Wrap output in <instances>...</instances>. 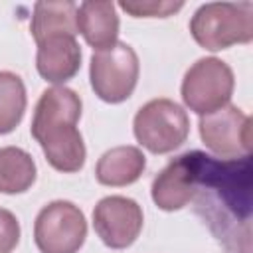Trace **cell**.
Returning <instances> with one entry per match:
<instances>
[{
	"instance_id": "obj_8",
	"label": "cell",
	"mask_w": 253,
	"mask_h": 253,
	"mask_svg": "<svg viewBox=\"0 0 253 253\" xmlns=\"http://www.w3.org/2000/svg\"><path fill=\"white\" fill-rule=\"evenodd\" d=\"M202 152H186L170 160L152 180V202L164 211H176L188 206L198 194Z\"/></svg>"
},
{
	"instance_id": "obj_15",
	"label": "cell",
	"mask_w": 253,
	"mask_h": 253,
	"mask_svg": "<svg viewBox=\"0 0 253 253\" xmlns=\"http://www.w3.org/2000/svg\"><path fill=\"white\" fill-rule=\"evenodd\" d=\"M26 87L20 75L0 71V134L12 132L26 113Z\"/></svg>"
},
{
	"instance_id": "obj_17",
	"label": "cell",
	"mask_w": 253,
	"mask_h": 253,
	"mask_svg": "<svg viewBox=\"0 0 253 253\" xmlns=\"http://www.w3.org/2000/svg\"><path fill=\"white\" fill-rule=\"evenodd\" d=\"M20 241V223L16 215L0 208V253H12Z\"/></svg>"
},
{
	"instance_id": "obj_4",
	"label": "cell",
	"mask_w": 253,
	"mask_h": 253,
	"mask_svg": "<svg viewBox=\"0 0 253 253\" xmlns=\"http://www.w3.org/2000/svg\"><path fill=\"white\" fill-rule=\"evenodd\" d=\"M138 55L125 43L117 42L115 45L93 51L89 65V79L95 95L105 103H123L126 101L138 81Z\"/></svg>"
},
{
	"instance_id": "obj_9",
	"label": "cell",
	"mask_w": 253,
	"mask_h": 253,
	"mask_svg": "<svg viewBox=\"0 0 253 253\" xmlns=\"http://www.w3.org/2000/svg\"><path fill=\"white\" fill-rule=\"evenodd\" d=\"M140 206L125 196H107L93 210V227L111 249L130 247L142 229Z\"/></svg>"
},
{
	"instance_id": "obj_2",
	"label": "cell",
	"mask_w": 253,
	"mask_h": 253,
	"mask_svg": "<svg viewBox=\"0 0 253 253\" xmlns=\"http://www.w3.org/2000/svg\"><path fill=\"white\" fill-rule=\"evenodd\" d=\"M190 34L198 45L210 51L227 49L235 43H249L253 40V4H202L190 20Z\"/></svg>"
},
{
	"instance_id": "obj_10",
	"label": "cell",
	"mask_w": 253,
	"mask_h": 253,
	"mask_svg": "<svg viewBox=\"0 0 253 253\" xmlns=\"http://www.w3.org/2000/svg\"><path fill=\"white\" fill-rule=\"evenodd\" d=\"M36 67L42 79L61 85L81 67V47L71 34H55L38 42Z\"/></svg>"
},
{
	"instance_id": "obj_11",
	"label": "cell",
	"mask_w": 253,
	"mask_h": 253,
	"mask_svg": "<svg viewBox=\"0 0 253 253\" xmlns=\"http://www.w3.org/2000/svg\"><path fill=\"white\" fill-rule=\"evenodd\" d=\"M77 32L95 49H107L119 42V16L111 0H87L77 6Z\"/></svg>"
},
{
	"instance_id": "obj_6",
	"label": "cell",
	"mask_w": 253,
	"mask_h": 253,
	"mask_svg": "<svg viewBox=\"0 0 253 253\" xmlns=\"http://www.w3.org/2000/svg\"><path fill=\"white\" fill-rule=\"evenodd\" d=\"M87 237L83 211L65 200L43 206L34 223V241L42 253H77Z\"/></svg>"
},
{
	"instance_id": "obj_5",
	"label": "cell",
	"mask_w": 253,
	"mask_h": 253,
	"mask_svg": "<svg viewBox=\"0 0 253 253\" xmlns=\"http://www.w3.org/2000/svg\"><path fill=\"white\" fill-rule=\"evenodd\" d=\"M233 87V71L225 61L217 57H202L182 79V101L200 117L210 115L229 105Z\"/></svg>"
},
{
	"instance_id": "obj_16",
	"label": "cell",
	"mask_w": 253,
	"mask_h": 253,
	"mask_svg": "<svg viewBox=\"0 0 253 253\" xmlns=\"http://www.w3.org/2000/svg\"><path fill=\"white\" fill-rule=\"evenodd\" d=\"M119 6L130 14L132 18H168L180 8H184V2H172V0H121Z\"/></svg>"
},
{
	"instance_id": "obj_3",
	"label": "cell",
	"mask_w": 253,
	"mask_h": 253,
	"mask_svg": "<svg viewBox=\"0 0 253 253\" xmlns=\"http://www.w3.org/2000/svg\"><path fill=\"white\" fill-rule=\"evenodd\" d=\"M132 130L146 150L152 154H168L186 142L190 119L178 103L170 99H152L134 115Z\"/></svg>"
},
{
	"instance_id": "obj_12",
	"label": "cell",
	"mask_w": 253,
	"mask_h": 253,
	"mask_svg": "<svg viewBox=\"0 0 253 253\" xmlns=\"http://www.w3.org/2000/svg\"><path fill=\"white\" fill-rule=\"evenodd\" d=\"M146 168V158L136 146H115L107 150L95 168L97 182L103 186H128L140 178Z\"/></svg>"
},
{
	"instance_id": "obj_14",
	"label": "cell",
	"mask_w": 253,
	"mask_h": 253,
	"mask_svg": "<svg viewBox=\"0 0 253 253\" xmlns=\"http://www.w3.org/2000/svg\"><path fill=\"white\" fill-rule=\"evenodd\" d=\"M36 162L34 158L18 146L0 148V192L2 194H22L36 182Z\"/></svg>"
},
{
	"instance_id": "obj_7",
	"label": "cell",
	"mask_w": 253,
	"mask_h": 253,
	"mask_svg": "<svg viewBox=\"0 0 253 253\" xmlns=\"http://www.w3.org/2000/svg\"><path fill=\"white\" fill-rule=\"evenodd\" d=\"M200 136L206 148L225 160H237L251 152V119L235 105H225L200 117Z\"/></svg>"
},
{
	"instance_id": "obj_13",
	"label": "cell",
	"mask_w": 253,
	"mask_h": 253,
	"mask_svg": "<svg viewBox=\"0 0 253 253\" xmlns=\"http://www.w3.org/2000/svg\"><path fill=\"white\" fill-rule=\"evenodd\" d=\"M32 38L42 42L47 36L55 34H77V4L75 2H36L32 24Z\"/></svg>"
},
{
	"instance_id": "obj_1",
	"label": "cell",
	"mask_w": 253,
	"mask_h": 253,
	"mask_svg": "<svg viewBox=\"0 0 253 253\" xmlns=\"http://www.w3.org/2000/svg\"><path fill=\"white\" fill-rule=\"evenodd\" d=\"M81 107V97L65 85L45 89L36 105L32 136L40 142L45 160L59 172H79L85 164V142L77 128Z\"/></svg>"
}]
</instances>
